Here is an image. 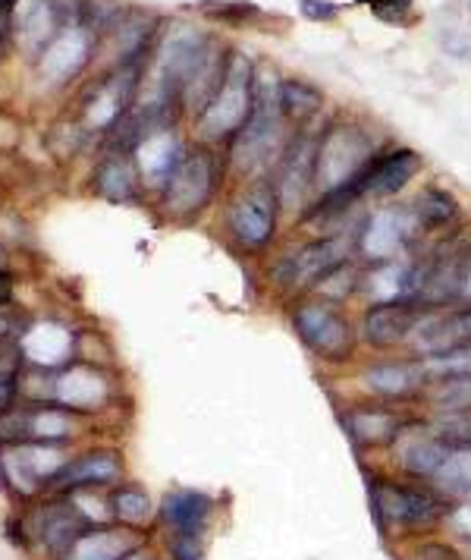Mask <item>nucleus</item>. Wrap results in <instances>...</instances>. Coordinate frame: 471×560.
<instances>
[{
    "mask_svg": "<svg viewBox=\"0 0 471 560\" xmlns=\"http://www.w3.org/2000/svg\"><path fill=\"white\" fill-rule=\"evenodd\" d=\"M13 340L23 357V365L38 369V372H57L79 359V331L57 318H42V322L23 325V331Z\"/></svg>",
    "mask_w": 471,
    "mask_h": 560,
    "instance_id": "14",
    "label": "nucleus"
},
{
    "mask_svg": "<svg viewBox=\"0 0 471 560\" xmlns=\"http://www.w3.org/2000/svg\"><path fill=\"white\" fill-rule=\"evenodd\" d=\"M358 387L365 397L384 404H412L422 400L431 387V372L422 357L374 359L358 372Z\"/></svg>",
    "mask_w": 471,
    "mask_h": 560,
    "instance_id": "13",
    "label": "nucleus"
},
{
    "mask_svg": "<svg viewBox=\"0 0 471 560\" xmlns=\"http://www.w3.org/2000/svg\"><path fill=\"white\" fill-rule=\"evenodd\" d=\"M20 407V378H0V416Z\"/></svg>",
    "mask_w": 471,
    "mask_h": 560,
    "instance_id": "36",
    "label": "nucleus"
},
{
    "mask_svg": "<svg viewBox=\"0 0 471 560\" xmlns=\"http://www.w3.org/2000/svg\"><path fill=\"white\" fill-rule=\"evenodd\" d=\"M424 308L419 303H372L362 308L358 325V343L372 347L377 353L409 347L415 325L422 322Z\"/></svg>",
    "mask_w": 471,
    "mask_h": 560,
    "instance_id": "17",
    "label": "nucleus"
},
{
    "mask_svg": "<svg viewBox=\"0 0 471 560\" xmlns=\"http://www.w3.org/2000/svg\"><path fill=\"white\" fill-rule=\"evenodd\" d=\"M7 42H10V16L0 10V57L7 51Z\"/></svg>",
    "mask_w": 471,
    "mask_h": 560,
    "instance_id": "39",
    "label": "nucleus"
},
{
    "mask_svg": "<svg viewBox=\"0 0 471 560\" xmlns=\"http://www.w3.org/2000/svg\"><path fill=\"white\" fill-rule=\"evenodd\" d=\"M431 485L447 498L449 504L471 501V444H459L449 451L444 466L434 472Z\"/></svg>",
    "mask_w": 471,
    "mask_h": 560,
    "instance_id": "27",
    "label": "nucleus"
},
{
    "mask_svg": "<svg viewBox=\"0 0 471 560\" xmlns=\"http://www.w3.org/2000/svg\"><path fill=\"white\" fill-rule=\"evenodd\" d=\"M123 479V457L114 447H95L82 451L67 459V466L54 476L50 494H73V491H95V488H114Z\"/></svg>",
    "mask_w": 471,
    "mask_h": 560,
    "instance_id": "18",
    "label": "nucleus"
},
{
    "mask_svg": "<svg viewBox=\"0 0 471 560\" xmlns=\"http://www.w3.org/2000/svg\"><path fill=\"white\" fill-rule=\"evenodd\" d=\"M298 10H302V16L311 20V23H330V20H337V13H340V7H337L333 0H298Z\"/></svg>",
    "mask_w": 471,
    "mask_h": 560,
    "instance_id": "32",
    "label": "nucleus"
},
{
    "mask_svg": "<svg viewBox=\"0 0 471 560\" xmlns=\"http://www.w3.org/2000/svg\"><path fill=\"white\" fill-rule=\"evenodd\" d=\"M226 161L211 149H189L161 192V214L176 224H192L214 205L224 186Z\"/></svg>",
    "mask_w": 471,
    "mask_h": 560,
    "instance_id": "4",
    "label": "nucleus"
},
{
    "mask_svg": "<svg viewBox=\"0 0 471 560\" xmlns=\"http://www.w3.org/2000/svg\"><path fill=\"white\" fill-rule=\"evenodd\" d=\"M409 205H412V214L422 228V236H444L449 230H456L459 218H462L459 199L440 186H427Z\"/></svg>",
    "mask_w": 471,
    "mask_h": 560,
    "instance_id": "25",
    "label": "nucleus"
},
{
    "mask_svg": "<svg viewBox=\"0 0 471 560\" xmlns=\"http://www.w3.org/2000/svg\"><path fill=\"white\" fill-rule=\"evenodd\" d=\"M157 516L170 538H204L217 516V501L199 488H174L161 498Z\"/></svg>",
    "mask_w": 471,
    "mask_h": 560,
    "instance_id": "19",
    "label": "nucleus"
},
{
    "mask_svg": "<svg viewBox=\"0 0 471 560\" xmlns=\"http://www.w3.org/2000/svg\"><path fill=\"white\" fill-rule=\"evenodd\" d=\"M377 154L372 132L355 124H330L315 145V192H333L358 177Z\"/></svg>",
    "mask_w": 471,
    "mask_h": 560,
    "instance_id": "7",
    "label": "nucleus"
},
{
    "mask_svg": "<svg viewBox=\"0 0 471 560\" xmlns=\"http://www.w3.org/2000/svg\"><path fill=\"white\" fill-rule=\"evenodd\" d=\"M323 95L305 79H286L280 82V110L286 117V124H308L318 110H321Z\"/></svg>",
    "mask_w": 471,
    "mask_h": 560,
    "instance_id": "29",
    "label": "nucleus"
},
{
    "mask_svg": "<svg viewBox=\"0 0 471 560\" xmlns=\"http://www.w3.org/2000/svg\"><path fill=\"white\" fill-rule=\"evenodd\" d=\"M89 57H92V28L82 23L67 26L38 54V73L48 79L50 85H63L82 73Z\"/></svg>",
    "mask_w": 471,
    "mask_h": 560,
    "instance_id": "22",
    "label": "nucleus"
},
{
    "mask_svg": "<svg viewBox=\"0 0 471 560\" xmlns=\"http://www.w3.org/2000/svg\"><path fill=\"white\" fill-rule=\"evenodd\" d=\"M340 422H343V429H346L355 447L377 451V447H393L399 434L415 422V416H409L402 404L368 400V404H352V407L343 409Z\"/></svg>",
    "mask_w": 471,
    "mask_h": 560,
    "instance_id": "15",
    "label": "nucleus"
},
{
    "mask_svg": "<svg viewBox=\"0 0 471 560\" xmlns=\"http://www.w3.org/2000/svg\"><path fill=\"white\" fill-rule=\"evenodd\" d=\"M28 372L35 382L20 378V404H57L89 419L117 400V382L98 362L75 359L57 372H38V369Z\"/></svg>",
    "mask_w": 471,
    "mask_h": 560,
    "instance_id": "2",
    "label": "nucleus"
},
{
    "mask_svg": "<svg viewBox=\"0 0 471 560\" xmlns=\"http://www.w3.org/2000/svg\"><path fill=\"white\" fill-rule=\"evenodd\" d=\"M13 306V303H10ZM10 306H0V343L3 340H13L16 334L23 331L20 325H16V315H13V308Z\"/></svg>",
    "mask_w": 471,
    "mask_h": 560,
    "instance_id": "37",
    "label": "nucleus"
},
{
    "mask_svg": "<svg viewBox=\"0 0 471 560\" xmlns=\"http://www.w3.org/2000/svg\"><path fill=\"white\" fill-rule=\"evenodd\" d=\"M255 107V67L246 54L233 51L226 63L224 85L199 114V132L208 142H233V136L246 127Z\"/></svg>",
    "mask_w": 471,
    "mask_h": 560,
    "instance_id": "8",
    "label": "nucleus"
},
{
    "mask_svg": "<svg viewBox=\"0 0 471 560\" xmlns=\"http://www.w3.org/2000/svg\"><path fill=\"white\" fill-rule=\"evenodd\" d=\"M374 13L387 23H402L405 13L412 10V0H374Z\"/></svg>",
    "mask_w": 471,
    "mask_h": 560,
    "instance_id": "34",
    "label": "nucleus"
},
{
    "mask_svg": "<svg viewBox=\"0 0 471 560\" xmlns=\"http://www.w3.org/2000/svg\"><path fill=\"white\" fill-rule=\"evenodd\" d=\"M280 214L283 205L271 179H243V189L224 205V233L236 249L261 255L276 243Z\"/></svg>",
    "mask_w": 471,
    "mask_h": 560,
    "instance_id": "5",
    "label": "nucleus"
},
{
    "mask_svg": "<svg viewBox=\"0 0 471 560\" xmlns=\"http://www.w3.org/2000/svg\"><path fill=\"white\" fill-rule=\"evenodd\" d=\"M139 545H145V533L107 523V526H92L79 535L63 560H126Z\"/></svg>",
    "mask_w": 471,
    "mask_h": 560,
    "instance_id": "23",
    "label": "nucleus"
},
{
    "mask_svg": "<svg viewBox=\"0 0 471 560\" xmlns=\"http://www.w3.org/2000/svg\"><path fill=\"white\" fill-rule=\"evenodd\" d=\"M92 189L104 202L110 205H139L142 202V177L136 161H129L126 154L110 152L92 174Z\"/></svg>",
    "mask_w": 471,
    "mask_h": 560,
    "instance_id": "24",
    "label": "nucleus"
},
{
    "mask_svg": "<svg viewBox=\"0 0 471 560\" xmlns=\"http://www.w3.org/2000/svg\"><path fill=\"white\" fill-rule=\"evenodd\" d=\"M471 343V303L447 308H424L422 322L415 325L409 350L412 357L437 359Z\"/></svg>",
    "mask_w": 471,
    "mask_h": 560,
    "instance_id": "16",
    "label": "nucleus"
},
{
    "mask_svg": "<svg viewBox=\"0 0 471 560\" xmlns=\"http://www.w3.org/2000/svg\"><path fill=\"white\" fill-rule=\"evenodd\" d=\"M437 434L449 441L452 447L459 444H471V412H462V416H434L431 422Z\"/></svg>",
    "mask_w": 471,
    "mask_h": 560,
    "instance_id": "31",
    "label": "nucleus"
},
{
    "mask_svg": "<svg viewBox=\"0 0 471 560\" xmlns=\"http://www.w3.org/2000/svg\"><path fill=\"white\" fill-rule=\"evenodd\" d=\"M362 224V221H358ZM358 224L343 233H318L305 243L293 246L290 253L276 255L271 265V283L290 300L315 293V287L327 278L337 265L355 258Z\"/></svg>",
    "mask_w": 471,
    "mask_h": 560,
    "instance_id": "3",
    "label": "nucleus"
},
{
    "mask_svg": "<svg viewBox=\"0 0 471 560\" xmlns=\"http://www.w3.org/2000/svg\"><path fill=\"white\" fill-rule=\"evenodd\" d=\"M89 419L57 407V404H20L0 416V444L42 441V444H70L85 434Z\"/></svg>",
    "mask_w": 471,
    "mask_h": 560,
    "instance_id": "11",
    "label": "nucleus"
},
{
    "mask_svg": "<svg viewBox=\"0 0 471 560\" xmlns=\"http://www.w3.org/2000/svg\"><path fill=\"white\" fill-rule=\"evenodd\" d=\"M424 362H427L431 382H434V378H447V375H471V343L452 350L447 357L424 359Z\"/></svg>",
    "mask_w": 471,
    "mask_h": 560,
    "instance_id": "30",
    "label": "nucleus"
},
{
    "mask_svg": "<svg viewBox=\"0 0 471 560\" xmlns=\"http://www.w3.org/2000/svg\"><path fill=\"white\" fill-rule=\"evenodd\" d=\"M290 322L298 340L321 362L343 365L358 350V325L349 318L340 303L321 300L315 293L298 296L290 308Z\"/></svg>",
    "mask_w": 471,
    "mask_h": 560,
    "instance_id": "6",
    "label": "nucleus"
},
{
    "mask_svg": "<svg viewBox=\"0 0 471 560\" xmlns=\"http://www.w3.org/2000/svg\"><path fill=\"white\" fill-rule=\"evenodd\" d=\"M422 228L412 214V205H377L358 224L355 258L362 265H384L415 253L422 243Z\"/></svg>",
    "mask_w": 471,
    "mask_h": 560,
    "instance_id": "10",
    "label": "nucleus"
},
{
    "mask_svg": "<svg viewBox=\"0 0 471 560\" xmlns=\"http://www.w3.org/2000/svg\"><path fill=\"white\" fill-rule=\"evenodd\" d=\"M186 145L179 142V136L174 132V127L154 129L149 132L139 145H136V167H139V177H142V186L151 189V192H164V186L170 183V177L176 174V167L182 164L186 158Z\"/></svg>",
    "mask_w": 471,
    "mask_h": 560,
    "instance_id": "21",
    "label": "nucleus"
},
{
    "mask_svg": "<svg viewBox=\"0 0 471 560\" xmlns=\"http://www.w3.org/2000/svg\"><path fill=\"white\" fill-rule=\"evenodd\" d=\"M0 275H10V255H7L3 243H0Z\"/></svg>",
    "mask_w": 471,
    "mask_h": 560,
    "instance_id": "42",
    "label": "nucleus"
},
{
    "mask_svg": "<svg viewBox=\"0 0 471 560\" xmlns=\"http://www.w3.org/2000/svg\"><path fill=\"white\" fill-rule=\"evenodd\" d=\"M368 498L377 526L384 535H397V538H419V535L437 533L440 526H447V516L452 504L422 479H374L368 485Z\"/></svg>",
    "mask_w": 471,
    "mask_h": 560,
    "instance_id": "1",
    "label": "nucleus"
},
{
    "mask_svg": "<svg viewBox=\"0 0 471 560\" xmlns=\"http://www.w3.org/2000/svg\"><path fill=\"white\" fill-rule=\"evenodd\" d=\"M126 560H157V555L151 551L149 545H139V548H136V551H132Z\"/></svg>",
    "mask_w": 471,
    "mask_h": 560,
    "instance_id": "40",
    "label": "nucleus"
},
{
    "mask_svg": "<svg viewBox=\"0 0 471 560\" xmlns=\"http://www.w3.org/2000/svg\"><path fill=\"white\" fill-rule=\"evenodd\" d=\"M20 0H0V10H10V7H16Z\"/></svg>",
    "mask_w": 471,
    "mask_h": 560,
    "instance_id": "43",
    "label": "nucleus"
},
{
    "mask_svg": "<svg viewBox=\"0 0 471 560\" xmlns=\"http://www.w3.org/2000/svg\"><path fill=\"white\" fill-rule=\"evenodd\" d=\"M170 560H204V538H170Z\"/></svg>",
    "mask_w": 471,
    "mask_h": 560,
    "instance_id": "33",
    "label": "nucleus"
},
{
    "mask_svg": "<svg viewBox=\"0 0 471 560\" xmlns=\"http://www.w3.org/2000/svg\"><path fill=\"white\" fill-rule=\"evenodd\" d=\"M20 529H23V541H38L48 555L63 560L75 538L92 529V520L79 510L73 494H54L50 501H38L25 513Z\"/></svg>",
    "mask_w": 471,
    "mask_h": 560,
    "instance_id": "12",
    "label": "nucleus"
},
{
    "mask_svg": "<svg viewBox=\"0 0 471 560\" xmlns=\"http://www.w3.org/2000/svg\"><path fill=\"white\" fill-rule=\"evenodd\" d=\"M13 303V280L10 275H0V306H10Z\"/></svg>",
    "mask_w": 471,
    "mask_h": 560,
    "instance_id": "38",
    "label": "nucleus"
},
{
    "mask_svg": "<svg viewBox=\"0 0 471 560\" xmlns=\"http://www.w3.org/2000/svg\"><path fill=\"white\" fill-rule=\"evenodd\" d=\"M107 504H110L114 523H117V526H126V529H136V533H145L151 523H154V516H157V508H154L151 494L142 485H114Z\"/></svg>",
    "mask_w": 471,
    "mask_h": 560,
    "instance_id": "26",
    "label": "nucleus"
},
{
    "mask_svg": "<svg viewBox=\"0 0 471 560\" xmlns=\"http://www.w3.org/2000/svg\"><path fill=\"white\" fill-rule=\"evenodd\" d=\"M447 526L456 535L462 538H471V501H462V504H452L447 516Z\"/></svg>",
    "mask_w": 471,
    "mask_h": 560,
    "instance_id": "35",
    "label": "nucleus"
},
{
    "mask_svg": "<svg viewBox=\"0 0 471 560\" xmlns=\"http://www.w3.org/2000/svg\"><path fill=\"white\" fill-rule=\"evenodd\" d=\"M73 457L67 444H42V441H16L0 444V482L13 498L38 501L48 494L54 476Z\"/></svg>",
    "mask_w": 471,
    "mask_h": 560,
    "instance_id": "9",
    "label": "nucleus"
},
{
    "mask_svg": "<svg viewBox=\"0 0 471 560\" xmlns=\"http://www.w3.org/2000/svg\"><path fill=\"white\" fill-rule=\"evenodd\" d=\"M358 3H374V0H358Z\"/></svg>",
    "mask_w": 471,
    "mask_h": 560,
    "instance_id": "44",
    "label": "nucleus"
},
{
    "mask_svg": "<svg viewBox=\"0 0 471 560\" xmlns=\"http://www.w3.org/2000/svg\"><path fill=\"white\" fill-rule=\"evenodd\" d=\"M424 404L434 416H462L471 412V375H447L434 378L424 390Z\"/></svg>",
    "mask_w": 471,
    "mask_h": 560,
    "instance_id": "28",
    "label": "nucleus"
},
{
    "mask_svg": "<svg viewBox=\"0 0 471 560\" xmlns=\"http://www.w3.org/2000/svg\"><path fill=\"white\" fill-rule=\"evenodd\" d=\"M393 451H397V466L402 476L431 482L434 472H437V469L444 466V459L449 457L452 444L444 441L431 422H419V419H415L405 432L399 434Z\"/></svg>",
    "mask_w": 471,
    "mask_h": 560,
    "instance_id": "20",
    "label": "nucleus"
},
{
    "mask_svg": "<svg viewBox=\"0 0 471 560\" xmlns=\"http://www.w3.org/2000/svg\"><path fill=\"white\" fill-rule=\"evenodd\" d=\"M459 303H471V265H469V275H466V283H462V296H459ZM456 303V306H459Z\"/></svg>",
    "mask_w": 471,
    "mask_h": 560,
    "instance_id": "41",
    "label": "nucleus"
}]
</instances>
